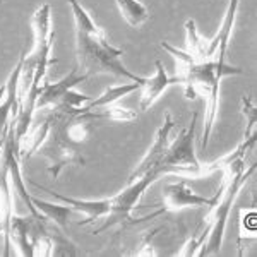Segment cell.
Segmentation results:
<instances>
[{
	"instance_id": "1",
	"label": "cell",
	"mask_w": 257,
	"mask_h": 257,
	"mask_svg": "<svg viewBox=\"0 0 257 257\" xmlns=\"http://www.w3.org/2000/svg\"><path fill=\"white\" fill-rule=\"evenodd\" d=\"M255 165L245 167V158L237 160L233 163H230L228 167L223 168V192L218 197L216 204L213 208H209L208 214H206L204 221L209 226V233L206 237V242L202 245L199 255H216L223 247V238H225V231L228 225V218L233 209L235 199L238 197V192L242 190L243 185L247 184V180L254 175Z\"/></svg>"
},
{
	"instance_id": "2",
	"label": "cell",
	"mask_w": 257,
	"mask_h": 257,
	"mask_svg": "<svg viewBox=\"0 0 257 257\" xmlns=\"http://www.w3.org/2000/svg\"><path fill=\"white\" fill-rule=\"evenodd\" d=\"M123 50L110 45L105 31L82 33L76 31V57L77 69L88 76L93 74H110L125 81L144 82L146 77L138 76L127 69L122 62Z\"/></svg>"
},
{
	"instance_id": "3",
	"label": "cell",
	"mask_w": 257,
	"mask_h": 257,
	"mask_svg": "<svg viewBox=\"0 0 257 257\" xmlns=\"http://www.w3.org/2000/svg\"><path fill=\"white\" fill-rule=\"evenodd\" d=\"M242 74L243 70L240 67L211 59L202 62H190L187 65H177L175 79L177 84L184 86L185 98L196 99L197 96H208L214 86L221 84L223 77L242 76Z\"/></svg>"
},
{
	"instance_id": "4",
	"label": "cell",
	"mask_w": 257,
	"mask_h": 257,
	"mask_svg": "<svg viewBox=\"0 0 257 257\" xmlns=\"http://www.w3.org/2000/svg\"><path fill=\"white\" fill-rule=\"evenodd\" d=\"M196 128L197 113L192 115L189 127L180 132V136L168 144L165 158L156 170L163 175H178L184 178L206 177L204 165L199 163L196 155Z\"/></svg>"
},
{
	"instance_id": "5",
	"label": "cell",
	"mask_w": 257,
	"mask_h": 257,
	"mask_svg": "<svg viewBox=\"0 0 257 257\" xmlns=\"http://www.w3.org/2000/svg\"><path fill=\"white\" fill-rule=\"evenodd\" d=\"M38 155L47 160V172L52 178H59L62 170L70 165H84V156L77 151L76 144H72L65 138L64 125H62L60 115L53 111L50 115V132L38 149Z\"/></svg>"
},
{
	"instance_id": "6",
	"label": "cell",
	"mask_w": 257,
	"mask_h": 257,
	"mask_svg": "<svg viewBox=\"0 0 257 257\" xmlns=\"http://www.w3.org/2000/svg\"><path fill=\"white\" fill-rule=\"evenodd\" d=\"M161 178V173L158 170H151V172L144 173L143 177L136 178L132 182H127V185L120 190L118 194L110 197V213L106 214L108 221L101 228L94 230V233H99L103 230H108L110 226L125 225L132 219V211L138 208L139 201L143 199L144 192L155 184L156 180Z\"/></svg>"
},
{
	"instance_id": "7",
	"label": "cell",
	"mask_w": 257,
	"mask_h": 257,
	"mask_svg": "<svg viewBox=\"0 0 257 257\" xmlns=\"http://www.w3.org/2000/svg\"><path fill=\"white\" fill-rule=\"evenodd\" d=\"M31 30L35 35V47H33L30 57L36 60V72L33 82L43 84L47 69L52 64H55V59L52 57L53 47V28H52V7L50 4H43L35 11L31 16Z\"/></svg>"
},
{
	"instance_id": "8",
	"label": "cell",
	"mask_w": 257,
	"mask_h": 257,
	"mask_svg": "<svg viewBox=\"0 0 257 257\" xmlns=\"http://www.w3.org/2000/svg\"><path fill=\"white\" fill-rule=\"evenodd\" d=\"M223 187H225V184L221 182L218 192L213 197H206L190 189L185 180L172 182L161 190V206H163V211H168V213H178V211L189 208H204V206L209 209L216 204L218 197L223 192Z\"/></svg>"
},
{
	"instance_id": "9",
	"label": "cell",
	"mask_w": 257,
	"mask_h": 257,
	"mask_svg": "<svg viewBox=\"0 0 257 257\" xmlns=\"http://www.w3.org/2000/svg\"><path fill=\"white\" fill-rule=\"evenodd\" d=\"M175 128V120H173L172 113L167 111V115L163 117V123L160 125V128L156 131L155 139H153L151 146L146 151L144 158L139 161L138 167L132 170V173L128 175V182L136 180V178L143 177L144 173L151 172V170H156L161 165V161L165 158V153L168 149L170 144V134Z\"/></svg>"
},
{
	"instance_id": "10",
	"label": "cell",
	"mask_w": 257,
	"mask_h": 257,
	"mask_svg": "<svg viewBox=\"0 0 257 257\" xmlns=\"http://www.w3.org/2000/svg\"><path fill=\"white\" fill-rule=\"evenodd\" d=\"M238 9H240V0H228L226 11L223 14L218 33L211 40H208V48H206L208 60L214 59L218 62H225L228 45H230L231 35H233L235 21H237L238 16Z\"/></svg>"
},
{
	"instance_id": "11",
	"label": "cell",
	"mask_w": 257,
	"mask_h": 257,
	"mask_svg": "<svg viewBox=\"0 0 257 257\" xmlns=\"http://www.w3.org/2000/svg\"><path fill=\"white\" fill-rule=\"evenodd\" d=\"M36 187L40 190H45L52 196L55 201H60L64 204L70 206L76 213L79 214H84V221H81L79 225H88V223H93L96 219H101V218H106V214L110 213V197L106 199H98V201H93V199H76V197H69V196H62L59 192H53L52 189L45 187V185H40V184H35Z\"/></svg>"
},
{
	"instance_id": "12",
	"label": "cell",
	"mask_w": 257,
	"mask_h": 257,
	"mask_svg": "<svg viewBox=\"0 0 257 257\" xmlns=\"http://www.w3.org/2000/svg\"><path fill=\"white\" fill-rule=\"evenodd\" d=\"M88 74L81 72L79 74V69H72L70 72L67 74L65 77L62 79L55 81V82H43L40 88V94H38V99H36V110H41V108H52L59 99L67 93L69 89L76 88L77 84H81L82 81H86Z\"/></svg>"
},
{
	"instance_id": "13",
	"label": "cell",
	"mask_w": 257,
	"mask_h": 257,
	"mask_svg": "<svg viewBox=\"0 0 257 257\" xmlns=\"http://www.w3.org/2000/svg\"><path fill=\"white\" fill-rule=\"evenodd\" d=\"M14 214V199H12V187L9 182V172L2 160H0V235L4 238L2 255H11V219Z\"/></svg>"
},
{
	"instance_id": "14",
	"label": "cell",
	"mask_w": 257,
	"mask_h": 257,
	"mask_svg": "<svg viewBox=\"0 0 257 257\" xmlns=\"http://www.w3.org/2000/svg\"><path fill=\"white\" fill-rule=\"evenodd\" d=\"M177 84L175 76L170 77L168 72L165 70L163 64L160 60L155 62V74L151 77H146L144 84L141 86V98H139V110L146 111L156 103L161 94L167 91L170 86Z\"/></svg>"
},
{
	"instance_id": "15",
	"label": "cell",
	"mask_w": 257,
	"mask_h": 257,
	"mask_svg": "<svg viewBox=\"0 0 257 257\" xmlns=\"http://www.w3.org/2000/svg\"><path fill=\"white\" fill-rule=\"evenodd\" d=\"M35 216H18L12 214L11 219V230H9V240L11 248L14 247L16 252L23 257H33V245H31V230Z\"/></svg>"
},
{
	"instance_id": "16",
	"label": "cell",
	"mask_w": 257,
	"mask_h": 257,
	"mask_svg": "<svg viewBox=\"0 0 257 257\" xmlns=\"http://www.w3.org/2000/svg\"><path fill=\"white\" fill-rule=\"evenodd\" d=\"M31 201H33V204H35V208L45 216V219L53 221L62 231H67L70 218L76 214V211L70 208V206L64 204V202H60V201L59 202L43 201V199L35 197V196H31Z\"/></svg>"
},
{
	"instance_id": "17",
	"label": "cell",
	"mask_w": 257,
	"mask_h": 257,
	"mask_svg": "<svg viewBox=\"0 0 257 257\" xmlns=\"http://www.w3.org/2000/svg\"><path fill=\"white\" fill-rule=\"evenodd\" d=\"M50 132V117L38 123L36 127L30 128L21 139H18V149H19V158L21 160H30L33 155L38 153L41 144L45 143Z\"/></svg>"
},
{
	"instance_id": "18",
	"label": "cell",
	"mask_w": 257,
	"mask_h": 257,
	"mask_svg": "<svg viewBox=\"0 0 257 257\" xmlns=\"http://www.w3.org/2000/svg\"><path fill=\"white\" fill-rule=\"evenodd\" d=\"M146 81V79H144ZM144 82H134V81H128V82H123V84H115V86H110L103 91L99 96L93 98L91 101L86 105V111H91V110H96V108H103V106H108V105H113L117 103L118 99H122L123 96L127 94L134 93V91L141 89ZM84 111V113H86Z\"/></svg>"
},
{
	"instance_id": "19",
	"label": "cell",
	"mask_w": 257,
	"mask_h": 257,
	"mask_svg": "<svg viewBox=\"0 0 257 257\" xmlns=\"http://www.w3.org/2000/svg\"><path fill=\"white\" fill-rule=\"evenodd\" d=\"M123 21L132 28H139L149 19V9L141 0H115Z\"/></svg>"
},
{
	"instance_id": "20",
	"label": "cell",
	"mask_w": 257,
	"mask_h": 257,
	"mask_svg": "<svg viewBox=\"0 0 257 257\" xmlns=\"http://www.w3.org/2000/svg\"><path fill=\"white\" fill-rule=\"evenodd\" d=\"M185 28V41H187V50L189 53L196 62L208 60L206 57V48H208V40H204L201 36V33L197 31V24L194 19H187L184 24Z\"/></svg>"
},
{
	"instance_id": "21",
	"label": "cell",
	"mask_w": 257,
	"mask_h": 257,
	"mask_svg": "<svg viewBox=\"0 0 257 257\" xmlns=\"http://www.w3.org/2000/svg\"><path fill=\"white\" fill-rule=\"evenodd\" d=\"M84 115H88L91 120H115V122H132V120L138 118V111L125 108V106H120L117 103L108 106H103V108H96L86 111Z\"/></svg>"
},
{
	"instance_id": "22",
	"label": "cell",
	"mask_w": 257,
	"mask_h": 257,
	"mask_svg": "<svg viewBox=\"0 0 257 257\" xmlns=\"http://www.w3.org/2000/svg\"><path fill=\"white\" fill-rule=\"evenodd\" d=\"M50 237L53 242V255H64V257H74L79 255L76 245L65 237L64 231H50Z\"/></svg>"
},
{
	"instance_id": "23",
	"label": "cell",
	"mask_w": 257,
	"mask_h": 257,
	"mask_svg": "<svg viewBox=\"0 0 257 257\" xmlns=\"http://www.w3.org/2000/svg\"><path fill=\"white\" fill-rule=\"evenodd\" d=\"M257 233V213L255 209L240 211V242L248 238H255Z\"/></svg>"
},
{
	"instance_id": "24",
	"label": "cell",
	"mask_w": 257,
	"mask_h": 257,
	"mask_svg": "<svg viewBox=\"0 0 257 257\" xmlns=\"http://www.w3.org/2000/svg\"><path fill=\"white\" fill-rule=\"evenodd\" d=\"M208 233H209V226L206 225V230L199 231V235H194L192 238H189L187 242H185V245L182 247L175 255H180V257L199 255V252H201V248H202V245H204V242H206Z\"/></svg>"
},
{
	"instance_id": "25",
	"label": "cell",
	"mask_w": 257,
	"mask_h": 257,
	"mask_svg": "<svg viewBox=\"0 0 257 257\" xmlns=\"http://www.w3.org/2000/svg\"><path fill=\"white\" fill-rule=\"evenodd\" d=\"M155 233H156V231H151V233H149L148 237L144 238L143 242H141V245H139L141 248H139L138 252H136L134 255H139V257H143V255H148V257L149 255H156L155 248H153V242H151L153 237H155Z\"/></svg>"
},
{
	"instance_id": "26",
	"label": "cell",
	"mask_w": 257,
	"mask_h": 257,
	"mask_svg": "<svg viewBox=\"0 0 257 257\" xmlns=\"http://www.w3.org/2000/svg\"><path fill=\"white\" fill-rule=\"evenodd\" d=\"M6 93H7V84H2V86H0V103H2V99H4V96H6Z\"/></svg>"
}]
</instances>
